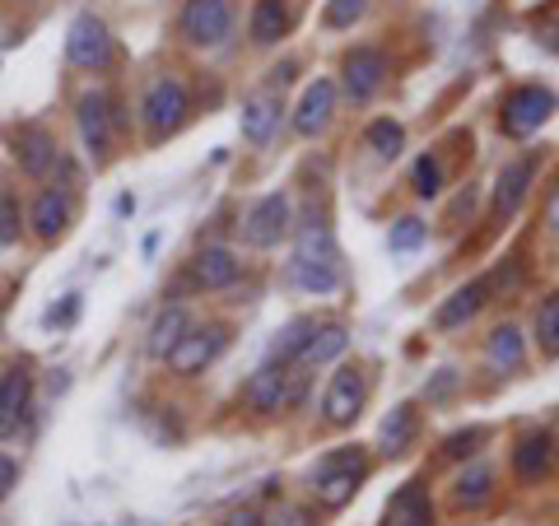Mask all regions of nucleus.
I'll return each instance as SVG.
<instances>
[{"label":"nucleus","mask_w":559,"mask_h":526,"mask_svg":"<svg viewBox=\"0 0 559 526\" xmlns=\"http://www.w3.org/2000/svg\"><path fill=\"white\" fill-rule=\"evenodd\" d=\"M289 275H294V285L308 289V294H336L341 289L345 266H341V248H336V234H331L326 219L312 215L299 224Z\"/></svg>","instance_id":"nucleus-1"},{"label":"nucleus","mask_w":559,"mask_h":526,"mask_svg":"<svg viewBox=\"0 0 559 526\" xmlns=\"http://www.w3.org/2000/svg\"><path fill=\"white\" fill-rule=\"evenodd\" d=\"M369 476V457H364V447H341V452H326V457L318 462V470H312V494H318L322 507H345L349 499H355L359 480Z\"/></svg>","instance_id":"nucleus-2"},{"label":"nucleus","mask_w":559,"mask_h":526,"mask_svg":"<svg viewBox=\"0 0 559 526\" xmlns=\"http://www.w3.org/2000/svg\"><path fill=\"white\" fill-rule=\"evenodd\" d=\"M191 112V98H187V84L178 75H159L145 89V103H140V117H145V135L159 145V140H168L173 131L187 121Z\"/></svg>","instance_id":"nucleus-3"},{"label":"nucleus","mask_w":559,"mask_h":526,"mask_svg":"<svg viewBox=\"0 0 559 526\" xmlns=\"http://www.w3.org/2000/svg\"><path fill=\"white\" fill-rule=\"evenodd\" d=\"M299 373H294V363H261L257 373L248 378V387H242V401H248V410L257 415H275V410H285L289 401H299L304 387L294 382Z\"/></svg>","instance_id":"nucleus-4"},{"label":"nucleus","mask_w":559,"mask_h":526,"mask_svg":"<svg viewBox=\"0 0 559 526\" xmlns=\"http://www.w3.org/2000/svg\"><path fill=\"white\" fill-rule=\"evenodd\" d=\"M550 112H555V94H550V89H540V84H522V89H513L509 98H503L499 127H503V135L527 140L532 131L546 127Z\"/></svg>","instance_id":"nucleus-5"},{"label":"nucleus","mask_w":559,"mask_h":526,"mask_svg":"<svg viewBox=\"0 0 559 526\" xmlns=\"http://www.w3.org/2000/svg\"><path fill=\"white\" fill-rule=\"evenodd\" d=\"M66 57L80 70H108L112 65V33L98 14H75V24L66 33Z\"/></svg>","instance_id":"nucleus-6"},{"label":"nucleus","mask_w":559,"mask_h":526,"mask_svg":"<svg viewBox=\"0 0 559 526\" xmlns=\"http://www.w3.org/2000/svg\"><path fill=\"white\" fill-rule=\"evenodd\" d=\"M229 0H187L182 14H178V33L191 47H219L229 38Z\"/></svg>","instance_id":"nucleus-7"},{"label":"nucleus","mask_w":559,"mask_h":526,"mask_svg":"<svg viewBox=\"0 0 559 526\" xmlns=\"http://www.w3.org/2000/svg\"><path fill=\"white\" fill-rule=\"evenodd\" d=\"M364 401H369V378H364L359 368H341L322 396V419L331 429H349L359 419Z\"/></svg>","instance_id":"nucleus-8"},{"label":"nucleus","mask_w":559,"mask_h":526,"mask_svg":"<svg viewBox=\"0 0 559 526\" xmlns=\"http://www.w3.org/2000/svg\"><path fill=\"white\" fill-rule=\"evenodd\" d=\"M224 345H229V331H224L219 322L215 326H191L187 336L178 340V349L168 355V368L173 373H182V378H191V373H201V368L215 363L224 355Z\"/></svg>","instance_id":"nucleus-9"},{"label":"nucleus","mask_w":559,"mask_h":526,"mask_svg":"<svg viewBox=\"0 0 559 526\" xmlns=\"http://www.w3.org/2000/svg\"><path fill=\"white\" fill-rule=\"evenodd\" d=\"M75 117H80V140H84V150L94 154V159H103V154L112 150V135H117V103L108 98V94H84L80 98V108H75Z\"/></svg>","instance_id":"nucleus-10"},{"label":"nucleus","mask_w":559,"mask_h":526,"mask_svg":"<svg viewBox=\"0 0 559 526\" xmlns=\"http://www.w3.org/2000/svg\"><path fill=\"white\" fill-rule=\"evenodd\" d=\"M289 219H294L289 196L285 191H271V196H261L248 210V219H242V238H248L252 248H275V242L289 234Z\"/></svg>","instance_id":"nucleus-11"},{"label":"nucleus","mask_w":559,"mask_h":526,"mask_svg":"<svg viewBox=\"0 0 559 526\" xmlns=\"http://www.w3.org/2000/svg\"><path fill=\"white\" fill-rule=\"evenodd\" d=\"M388 84V51L382 47H355L345 57V98L369 103Z\"/></svg>","instance_id":"nucleus-12"},{"label":"nucleus","mask_w":559,"mask_h":526,"mask_svg":"<svg viewBox=\"0 0 559 526\" xmlns=\"http://www.w3.org/2000/svg\"><path fill=\"white\" fill-rule=\"evenodd\" d=\"M28 410H33V373L24 363H14L5 368V387H0V438L20 433Z\"/></svg>","instance_id":"nucleus-13"},{"label":"nucleus","mask_w":559,"mask_h":526,"mask_svg":"<svg viewBox=\"0 0 559 526\" xmlns=\"http://www.w3.org/2000/svg\"><path fill=\"white\" fill-rule=\"evenodd\" d=\"M331 112H336V84L331 80H312L299 108H294V131L299 135H322L331 127Z\"/></svg>","instance_id":"nucleus-14"},{"label":"nucleus","mask_w":559,"mask_h":526,"mask_svg":"<svg viewBox=\"0 0 559 526\" xmlns=\"http://www.w3.org/2000/svg\"><path fill=\"white\" fill-rule=\"evenodd\" d=\"M532 178H536V159H532V154H522V159H513V164H503V168H499L495 210H499L503 219L522 210V201H527V191H532Z\"/></svg>","instance_id":"nucleus-15"},{"label":"nucleus","mask_w":559,"mask_h":526,"mask_svg":"<svg viewBox=\"0 0 559 526\" xmlns=\"http://www.w3.org/2000/svg\"><path fill=\"white\" fill-rule=\"evenodd\" d=\"M382 526H433V499H429V489L411 480V485H401L392 503H388V513H382Z\"/></svg>","instance_id":"nucleus-16"},{"label":"nucleus","mask_w":559,"mask_h":526,"mask_svg":"<svg viewBox=\"0 0 559 526\" xmlns=\"http://www.w3.org/2000/svg\"><path fill=\"white\" fill-rule=\"evenodd\" d=\"M238 271H242V261L229 248H205V252H197V261H191V285L197 289H229L238 279Z\"/></svg>","instance_id":"nucleus-17"},{"label":"nucleus","mask_w":559,"mask_h":526,"mask_svg":"<svg viewBox=\"0 0 559 526\" xmlns=\"http://www.w3.org/2000/svg\"><path fill=\"white\" fill-rule=\"evenodd\" d=\"M280 127V94L275 89H261L242 103V140L248 145H266Z\"/></svg>","instance_id":"nucleus-18"},{"label":"nucleus","mask_w":559,"mask_h":526,"mask_svg":"<svg viewBox=\"0 0 559 526\" xmlns=\"http://www.w3.org/2000/svg\"><path fill=\"white\" fill-rule=\"evenodd\" d=\"M14 154H20V168L28 178H47V172L57 168V140L43 127H24L20 140H14Z\"/></svg>","instance_id":"nucleus-19"},{"label":"nucleus","mask_w":559,"mask_h":526,"mask_svg":"<svg viewBox=\"0 0 559 526\" xmlns=\"http://www.w3.org/2000/svg\"><path fill=\"white\" fill-rule=\"evenodd\" d=\"M485 359L495 373H518L522 363H527V345H522V331L513 322H503L489 331V345H485Z\"/></svg>","instance_id":"nucleus-20"},{"label":"nucleus","mask_w":559,"mask_h":526,"mask_svg":"<svg viewBox=\"0 0 559 526\" xmlns=\"http://www.w3.org/2000/svg\"><path fill=\"white\" fill-rule=\"evenodd\" d=\"M33 234H38L43 242H57L66 234V224H70V201H66V191L57 187H47L38 201H33Z\"/></svg>","instance_id":"nucleus-21"},{"label":"nucleus","mask_w":559,"mask_h":526,"mask_svg":"<svg viewBox=\"0 0 559 526\" xmlns=\"http://www.w3.org/2000/svg\"><path fill=\"white\" fill-rule=\"evenodd\" d=\"M489 303V279H471V285H462L457 294H452L448 298V303L439 308V318H433V322H439L443 331H452V326H466L471 318H476V312Z\"/></svg>","instance_id":"nucleus-22"},{"label":"nucleus","mask_w":559,"mask_h":526,"mask_svg":"<svg viewBox=\"0 0 559 526\" xmlns=\"http://www.w3.org/2000/svg\"><path fill=\"white\" fill-rule=\"evenodd\" d=\"M555 462V447H550V438L546 433H522L518 438V447H513V470H518V480H540L550 470Z\"/></svg>","instance_id":"nucleus-23"},{"label":"nucleus","mask_w":559,"mask_h":526,"mask_svg":"<svg viewBox=\"0 0 559 526\" xmlns=\"http://www.w3.org/2000/svg\"><path fill=\"white\" fill-rule=\"evenodd\" d=\"M294 14H289V0H257L252 5V43L257 47H271L289 33Z\"/></svg>","instance_id":"nucleus-24"},{"label":"nucleus","mask_w":559,"mask_h":526,"mask_svg":"<svg viewBox=\"0 0 559 526\" xmlns=\"http://www.w3.org/2000/svg\"><path fill=\"white\" fill-rule=\"evenodd\" d=\"M187 331H191V322H187V308L173 303V308H164L159 318H154V326H150V345H145V349H150L154 359H168L173 349H178V340L187 336Z\"/></svg>","instance_id":"nucleus-25"},{"label":"nucleus","mask_w":559,"mask_h":526,"mask_svg":"<svg viewBox=\"0 0 559 526\" xmlns=\"http://www.w3.org/2000/svg\"><path fill=\"white\" fill-rule=\"evenodd\" d=\"M345 345H349V331H345L341 322L318 326V331H312V340H308V349L299 355V368H318V363L341 359V355H345Z\"/></svg>","instance_id":"nucleus-26"},{"label":"nucleus","mask_w":559,"mask_h":526,"mask_svg":"<svg viewBox=\"0 0 559 526\" xmlns=\"http://www.w3.org/2000/svg\"><path fill=\"white\" fill-rule=\"evenodd\" d=\"M452 494H457L462 507H480L489 494H495V470L489 466H466L457 485H452Z\"/></svg>","instance_id":"nucleus-27"},{"label":"nucleus","mask_w":559,"mask_h":526,"mask_svg":"<svg viewBox=\"0 0 559 526\" xmlns=\"http://www.w3.org/2000/svg\"><path fill=\"white\" fill-rule=\"evenodd\" d=\"M415 425H419L415 406H396L388 419H382V452H392V457L396 452H406L411 438H415Z\"/></svg>","instance_id":"nucleus-28"},{"label":"nucleus","mask_w":559,"mask_h":526,"mask_svg":"<svg viewBox=\"0 0 559 526\" xmlns=\"http://www.w3.org/2000/svg\"><path fill=\"white\" fill-rule=\"evenodd\" d=\"M364 140H369V150L378 154V159H396L401 150H406V127L392 117H378L369 131H364Z\"/></svg>","instance_id":"nucleus-29"},{"label":"nucleus","mask_w":559,"mask_h":526,"mask_svg":"<svg viewBox=\"0 0 559 526\" xmlns=\"http://www.w3.org/2000/svg\"><path fill=\"white\" fill-rule=\"evenodd\" d=\"M312 331H318V322H312V318H294L285 331H280L275 359H280V363H299V355H304L308 340H312Z\"/></svg>","instance_id":"nucleus-30"},{"label":"nucleus","mask_w":559,"mask_h":526,"mask_svg":"<svg viewBox=\"0 0 559 526\" xmlns=\"http://www.w3.org/2000/svg\"><path fill=\"white\" fill-rule=\"evenodd\" d=\"M536 345H540V355H559V294H550L546 303L536 308Z\"/></svg>","instance_id":"nucleus-31"},{"label":"nucleus","mask_w":559,"mask_h":526,"mask_svg":"<svg viewBox=\"0 0 559 526\" xmlns=\"http://www.w3.org/2000/svg\"><path fill=\"white\" fill-rule=\"evenodd\" d=\"M411 187H415L419 201H433L443 191V164L433 159V154H419L415 168H411Z\"/></svg>","instance_id":"nucleus-32"},{"label":"nucleus","mask_w":559,"mask_h":526,"mask_svg":"<svg viewBox=\"0 0 559 526\" xmlns=\"http://www.w3.org/2000/svg\"><path fill=\"white\" fill-rule=\"evenodd\" d=\"M364 10H369V0H331L326 5V28H349L355 20H364Z\"/></svg>","instance_id":"nucleus-33"},{"label":"nucleus","mask_w":559,"mask_h":526,"mask_svg":"<svg viewBox=\"0 0 559 526\" xmlns=\"http://www.w3.org/2000/svg\"><path fill=\"white\" fill-rule=\"evenodd\" d=\"M14 238H20V196L5 191V196H0V248H10Z\"/></svg>","instance_id":"nucleus-34"},{"label":"nucleus","mask_w":559,"mask_h":526,"mask_svg":"<svg viewBox=\"0 0 559 526\" xmlns=\"http://www.w3.org/2000/svg\"><path fill=\"white\" fill-rule=\"evenodd\" d=\"M388 242H392V252H415L419 242H425V224H419V219H401Z\"/></svg>","instance_id":"nucleus-35"},{"label":"nucleus","mask_w":559,"mask_h":526,"mask_svg":"<svg viewBox=\"0 0 559 526\" xmlns=\"http://www.w3.org/2000/svg\"><path fill=\"white\" fill-rule=\"evenodd\" d=\"M480 443H485V429H466V433H452L443 443V452L448 457H476Z\"/></svg>","instance_id":"nucleus-36"},{"label":"nucleus","mask_w":559,"mask_h":526,"mask_svg":"<svg viewBox=\"0 0 559 526\" xmlns=\"http://www.w3.org/2000/svg\"><path fill=\"white\" fill-rule=\"evenodd\" d=\"M14 476H20V466H14L10 457H0V499H5L10 489H14Z\"/></svg>","instance_id":"nucleus-37"},{"label":"nucleus","mask_w":559,"mask_h":526,"mask_svg":"<svg viewBox=\"0 0 559 526\" xmlns=\"http://www.w3.org/2000/svg\"><path fill=\"white\" fill-rule=\"evenodd\" d=\"M224 526H266V522H261L257 507H242V513H234V517L224 522Z\"/></svg>","instance_id":"nucleus-38"},{"label":"nucleus","mask_w":559,"mask_h":526,"mask_svg":"<svg viewBox=\"0 0 559 526\" xmlns=\"http://www.w3.org/2000/svg\"><path fill=\"white\" fill-rule=\"evenodd\" d=\"M275 526H318V522H312V517L304 513V507H289V513H285V517H280Z\"/></svg>","instance_id":"nucleus-39"},{"label":"nucleus","mask_w":559,"mask_h":526,"mask_svg":"<svg viewBox=\"0 0 559 526\" xmlns=\"http://www.w3.org/2000/svg\"><path fill=\"white\" fill-rule=\"evenodd\" d=\"M546 224H550V234H559V187L550 191V201H546Z\"/></svg>","instance_id":"nucleus-40"},{"label":"nucleus","mask_w":559,"mask_h":526,"mask_svg":"<svg viewBox=\"0 0 559 526\" xmlns=\"http://www.w3.org/2000/svg\"><path fill=\"white\" fill-rule=\"evenodd\" d=\"M0 387H5V368H0Z\"/></svg>","instance_id":"nucleus-41"}]
</instances>
